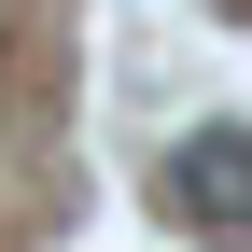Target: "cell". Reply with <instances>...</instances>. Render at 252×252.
<instances>
[{"label": "cell", "instance_id": "cell-1", "mask_svg": "<svg viewBox=\"0 0 252 252\" xmlns=\"http://www.w3.org/2000/svg\"><path fill=\"white\" fill-rule=\"evenodd\" d=\"M154 210L168 224H196V238H252V126H196V140H168L154 154Z\"/></svg>", "mask_w": 252, "mask_h": 252}]
</instances>
